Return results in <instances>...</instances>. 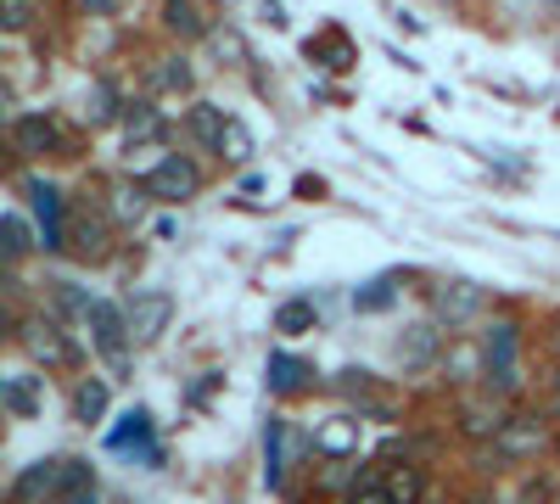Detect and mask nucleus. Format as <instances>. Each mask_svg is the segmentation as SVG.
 <instances>
[{
	"label": "nucleus",
	"instance_id": "obj_1",
	"mask_svg": "<svg viewBox=\"0 0 560 504\" xmlns=\"http://www.w3.org/2000/svg\"><path fill=\"white\" fill-rule=\"evenodd\" d=\"M522 348H527V331H522V319L516 314H493L488 326H482V353H488V376L482 387L504 403H516L527 392V364H522Z\"/></svg>",
	"mask_w": 560,
	"mask_h": 504
},
{
	"label": "nucleus",
	"instance_id": "obj_2",
	"mask_svg": "<svg viewBox=\"0 0 560 504\" xmlns=\"http://www.w3.org/2000/svg\"><path fill=\"white\" fill-rule=\"evenodd\" d=\"M96 488V471H90V460H73V454H51V460H34L12 477L7 488V504H57L68 493H84Z\"/></svg>",
	"mask_w": 560,
	"mask_h": 504
},
{
	"label": "nucleus",
	"instance_id": "obj_3",
	"mask_svg": "<svg viewBox=\"0 0 560 504\" xmlns=\"http://www.w3.org/2000/svg\"><path fill=\"white\" fill-rule=\"evenodd\" d=\"M12 337V348L34 364V371H45V376H57V371H79V342L68 337V326L45 308V314H28V319H18V326L7 331Z\"/></svg>",
	"mask_w": 560,
	"mask_h": 504
},
{
	"label": "nucleus",
	"instance_id": "obj_4",
	"mask_svg": "<svg viewBox=\"0 0 560 504\" xmlns=\"http://www.w3.org/2000/svg\"><path fill=\"white\" fill-rule=\"evenodd\" d=\"M113 236H118V219L102 208V202H79L73 213H68V242H62V253L73 258V263H107L113 258Z\"/></svg>",
	"mask_w": 560,
	"mask_h": 504
},
{
	"label": "nucleus",
	"instance_id": "obj_5",
	"mask_svg": "<svg viewBox=\"0 0 560 504\" xmlns=\"http://www.w3.org/2000/svg\"><path fill=\"white\" fill-rule=\"evenodd\" d=\"M84 326H90V348H96V359H107V371H113V376H124V371H129V353H135V331H129L124 303L90 297Z\"/></svg>",
	"mask_w": 560,
	"mask_h": 504
},
{
	"label": "nucleus",
	"instance_id": "obj_6",
	"mask_svg": "<svg viewBox=\"0 0 560 504\" xmlns=\"http://www.w3.org/2000/svg\"><path fill=\"white\" fill-rule=\"evenodd\" d=\"M427 314H438L443 331L459 337L465 326H477V319L488 314V292L477 281H465V274H443L438 286H427Z\"/></svg>",
	"mask_w": 560,
	"mask_h": 504
},
{
	"label": "nucleus",
	"instance_id": "obj_7",
	"mask_svg": "<svg viewBox=\"0 0 560 504\" xmlns=\"http://www.w3.org/2000/svg\"><path fill=\"white\" fill-rule=\"evenodd\" d=\"M549 415H538V409H522V403H510L504 409V426H499V437H493V454L504 466H527V460H538V454L549 448Z\"/></svg>",
	"mask_w": 560,
	"mask_h": 504
},
{
	"label": "nucleus",
	"instance_id": "obj_8",
	"mask_svg": "<svg viewBox=\"0 0 560 504\" xmlns=\"http://www.w3.org/2000/svg\"><path fill=\"white\" fill-rule=\"evenodd\" d=\"M443 348H448V331H443V319H438V314L409 319V326L398 331V342H393L398 371H404V376H427V371H438Z\"/></svg>",
	"mask_w": 560,
	"mask_h": 504
},
{
	"label": "nucleus",
	"instance_id": "obj_9",
	"mask_svg": "<svg viewBox=\"0 0 560 504\" xmlns=\"http://www.w3.org/2000/svg\"><path fill=\"white\" fill-rule=\"evenodd\" d=\"M140 186H147L152 202H163V208H185V202H197V197H202L208 179H202V168L185 157V152H168L152 174H140Z\"/></svg>",
	"mask_w": 560,
	"mask_h": 504
},
{
	"label": "nucleus",
	"instance_id": "obj_10",
	"mask_svg": "<svg viewBox=\"0 0 560 504\" xmlns=\"http://www.w3.org/2000/svg\"><path fill=\"white\" fill-rule=\"evenodd\" d=\"M7 141H12V157L18 163H39V157H62L68 146V134L51 113H18L7 124Z\"/></svg>",
	"mask_w": 560,
	"mask_h": 504
},
{
	"label": "nucleus",
	"instance_id": "obj_11",
	"mask_svg": "<svg viewBox=\"0 0 560 504\" xmlns=\"http://www.w3.org/2000/svg\"><path fill=\"white\" fill-rule=\"evenodd\" d=\"M337 392L359 409V421H387V426H393V421L404 415V398L387 392L370 371H342V376H337Z\"/></svg>",
	"mask_w": 560,
	"mask_h": 504
},
{
	"label": "nucleus",
	"instance_id": "obj_12",
	"mask_svg": "<svg viewBox=\"0 0 560 504\" xmlns=\"http://www.w3.org/2000/svg\"><path fill=\"white\" fill-rule=\"evenodd\" d=\"M124 314H129L135 348H158L163 331L174 326V297H168L163 286H147V292H135V297L124 303Z\"/></svg>",
	"mask_w": 560,
	"mask_h": 504
},
{
	"label": "nucleus",
	"instance_id": "obj_13",
	"mask_svg": "<svg viewBox=\"0 0 560 504\" xmlns=\"http://www.w3.org/2000/svg\"><path fill=\"white\" fill-rule=\"evenodd\" d=\"M438 376H443V387H454V392H465V387H482V376H488V353H482V337H448V348H443V359H438Z\"/></svg>",
	"mask_w": 560,
	"mask_h": 504
},
{
	"label": "nucleus",
	"instance_id": "obj_14",
	"mask_svg": "<svg viewBox=\"0 0 560 504\" xmlns=\"http://www.w3.org/2000/svg\"><path fill=\"white\" fill-rule=\"evenodd\" d=\"M504 409H510V403L493 398L488 387H465V392H459V415H454V421H459V437H465V443H493L499 426H504Z\"/></svg>",
	"mask_w": 560,
	"mask_h": 504
},
{
	"label": "nucleus",
	"instance_id": "obj_15",
	"mask_svg": "<svg viewBox=\"0 0 560 504\" xmlns=\"http://www.w3.org/2000/svg\"><path fill=\"white\" fill-rule=\"evenodd\" d=\"M23 191H28V202H34V219H39V247L45 253H62V242H68V202H62V191L51 186V179H23Z\"/></svg>",
	"mask_w": 560,
	"mask_h": 504
},
{
	"label": "nucleus",
	"instance_id": "obj_16",
	"mask_svg": "<svg viewBox=\"0 0 560 504\" xmlns=\"http://www.w3.org/2000/svg\"><path fill=\"white\" fill-rule=\"evenodd\" d=\"M264 387H269V398H308V392L319 387V371H314L303 353L275 348L269 364H264Z\"/></svg>",
	"mask_w": 560,
	"mask_h": 504
},
{
	"label": "nucleus",
	"instance_id": "obj_17",
	"mask_svg": "<svg viewBox=\"0 0 560 504\" xmlns=\"http://www.w3.org/2000/svg\"><path fill=\"white\" fill-rule=\"evenodd\" d=\"M224 124H230V113L219 102H191V107H185V141H191L197 152H219Z\"/></svg>",
	"mask_w": 560,
	"mask_h": 504
},
{
	"label": "nucleus",
	"instance_id": "obj_18",
	"mask_svg": "<svg viewBox=\"0 0 560 504\" xmlns=\"http://www.w3.org/2000/svg\"><path fill=\"white\" fill-rule=\"evenodd\" d=\"M163 34L174 39V45H197V39H208V17H202V7H197V0H163Z\"/></svg>",
	"mask_w": 560,
	"mask_h": 504
},
{
	"label": "nucleus",
	"instance_id": "obj_19",
	"mask_svg": "<svg viewBox=\"0 0 560 504\" xmlns=\"http://www.w3.org/2000/svg\"><path fill=\"white\" fill-rule=\"evenodd\" d=\"M191 84H197V68L185 62V51H168V57H152L147 62V90H152V96H163V90L191 96Z\"/></svg>",
	"mask_w": 560,
	"mask_h": 504
},
{
	"label": "nucleus",
	"instance_id": "obj_20",
	"mask_svg": "<svg viewBox=\"0 0 560 504\" xmlns=\"http://www.w3.org/2000/svg\"><path fill=\"white\" fill-rule=\"evenodd\" d=\"M39 382L45 376H28V371L0 376V409H7L12 421H34L39 415Z\"/></svg>",
	"mask_w": 560,
	"mask_h": 504
},
{
	"label": "nucleus",
	"instance_id": "obj_21",
	"mask_svg": "<svg viewBox=\"0 0 560 504\" xmlns=\"http://www.w3.org/2000/svg\"><path fill=\"white\" fill-rule=\"evenodd\" d=\"M163 134H168V118L152 102H124V141H129V152L135 146H158Z\"/></svg>",
	"mask_w": 560,
	"mask_h": 504
},
{
	"label": "nucleus",
	"instance_id": "obj_22",
	"mask_svg": "<svg viewBox=\"0 0 560 504\" xmlns=\"http://www.w3.org/2000/svg\"><path fill=\"white\" fill-rule=\"evenodd\" d=\"M303 51H308V62H319V68H331V73H348L353 62H359V51H353V39L342 34V28H319L308 45H303Z\"/></svg>",
	"mask_w": 560,
	"mask_h": 504
},
{
	"label": "nucleus",
	"instance_id": "obj_23",
	"mask_svg": "<svg viewBox=\"0 0 560 504\" xmlns=\"http://www.w3.org/2000/svg\"><path fill=\"white\" fill-rule=\"evenodd\" d=\"M107 448H140V454H147V466H163V448L152 443V415H147V409H129L124 426L107 437Z\"/></svg>",
	"mask_w": 560,
	"mask_h": 504
},
{
	"label": "nucleus",
	"instance_id": "obj_24",
	"mask_svg": "<svg viewBox=\"0 0 560 504\" xmlns=\"http://www.w3.org/2000/svg\"><path fill=\"white\" fill-rule=\"evenodd\" d=\"M269 326H275V337H308V331L319 326V303H314V297H287V303H275Z\"/></svg>",
	"mask_w": 560,
	"mask_h": 504
},
{
	"label": "nucleus",
	"instance_id": "obj_25",
	"mask_svg": "<svg viewBox=\"0 0 560 504\" xmlns=\"http://www.w3.org/2000/svg\"><path fill=\"white\" fill-rule=\"evenodd\" d=\"M107 403H113V387L102 376H79L73 382V421L79 426H96L107 415Z\"/></svg>",
	"mask_w": 560,
	"mask_h": 504
},
{
	"label": "nucleus",
	"instance_id": "obj_26",
	"mask_svg": "<svg viewBox=\"0 0 560 504\" xmlns=\"http://www.w3.org/2000/svg\"><path fill=\"white\" fill-rule=\"evenodd\" d=\"M34 247H39V242H34V231H28V219L12 208L7 219H0V253H7V269H18Z\"/></svg>",
	"mask_w": 560,
	"mask_h": 504
},
{
	"label": "nucleus",
	"instance_id": "obj_27",
	"mask_svg": "<svg viewBox=\"0 0 560 504\" xmlns=\"http://www.w3.org/2000/svg\"><path fill=\"white\" fill-rule=\"evenodd\" d=\"M382 482H387L393 504H420V499H427V471H420V466H409V460H404V466H393Z\"/></svg>",
	"mask_w": 560,
	"mask_h": 504
},
{
	"label": "nucleus",
	"instance_id": "obj_28",
	"mask_svg": "<svg viewBox=\"0 0 560 504\" xmlns=\"http://www.w3.org/2000/svg\"><path fill=\"white\" fill-rule=\"evenodd\" d=\"M253 152H258V141H253V129H247V124H242L236 113H230V124H224V141H219V157L242 168V163H253Z\"/></svg>",
	"mask_w": 560,
	"mask_h": 504
},
{
	"label": "nucleus",
	"instance_id": "obj_29",
	"mask_svg": "<svg viewBox=\"0 0 560 504\" xmlns=\"http://www.w3.org/2000/svg\"><path fill=\"white\" fill-rule=\"evenodd\" d=\"M118 96H113V79H96L90 84V96H84V118H90V129H102V124H113V118H124V107H113Z\"/></svg>",
	"mask_w": 560,
	"mask_h": 504
},
{
	"label": "nucleus",
	"instance_id": "obj_30",
	"mask_svg": "<svg viewBox=\"0 0 560 504\" xmlns=\"http://www.w3.org/2000/svg\"><path fill=\"white\" fill-rule=\"evenodd\" d=\"M208 45L219 51V68H247L253 57H247V39L236 34V28H208Z\"/></svg>",
	"mask_w": 560,
	"mask_h": 504
},
{
	"label": "nucleus",
	"instance_id": "obj_31",
	"mask_svg": "<svg viewBox=\"0 0 560 504\" xmlns=\"http://www.w3.org/2000/svg\"><path fill=\"white\" fill-rule=\"evenodd\" d=\"M0 28H7V34H28L34 28V0H0Z\"/></svg>",
	"mask_w": 560,
	"mask_h": 504
},
{
	"label": "nucleus",
	"instance_id": "obj_32",
	"mask_svg": "<svg viewBox=\"0 0 560 504\" xmlns=\"http://www.w3.org/2000/svg\"><path fill=\"white\" fill-rule=\"evenodd\" d=\"M342 504H393V493H387L382 477H364V482H353V488L342 493Z\"/></svg>",
	"mask_w": 560,
	"mask_h": 504
},
{
	"label": "nucleus",
	"instance_id": "obj_33",
	"mask_svg": "<svg viewBox=\"0 0 560 504\" xmlns=\"http://www.w3.org/2000/svg\"><path fill=\"white\" fill-rule=\"evenodd\" d=\"M393 303V281H370L364 292H353V308L359 314H376V308H387Z\"/></svg>",
	"mask_w": 560,
	"mask_h": 504
},
{
	"label": "nucleus",
	"instance_id": "obj_34",
	"mask_svg": "<svg viewBox=\"0 0 560 504\" xmlns=\"http://www.w3.org/2000/svg\"><path fill=\"white\" fill-rule=\"evenodd\" d=\"M510 504H549V488H544V482H527V488H522L516 499H510Z\"/></svg>",
	"mask_w": 560,
	"mask_h": 504
},
{
	"label": "nucleus",
	"instance_id": "obj_35",
	"mask_svg": "<svg viewBox=\"0 0 560 504\" xmlns=\"http://www.w3.org/2000/svg\"><path fill=\"white\" fill-rule=\"evenodd\" d=\"M544 348H549V353L560 359V314H555V319H549V326H544Z\"/></svg>",
	"mask_w": 560,
	"mask_h": 504
},
{
	"label": "nucleus",
	"instance_id": "obj_36",
	"mask_svg": "<svg viewBox=\"0 0 560 504\" xmlns=\"http://www.w3.org/2000/svg\"><path fill=\"white\" fill-rule=\"evenodd\" d=\"M57 504H102V493H96V488H84V493H68V499H57Z\"/></svg>",
	"mask_w": 560,
	"mask_h": 504
},
{
	"label": "nucleus",
	"instance_id": "obj_37",
	"mask_svg": "<svg viewBox=\"0 0 560 504\" xmlns=\"http://www.w3.org/2000/svg\"><path fill=\"white\" fill-rule=\"evenodd\" d=\"M465 504H510V499H504V493H471Z\"/></svg>",
	"mask_w": 560,
	"mask_h": 504
},
{
	"label": "nucleus",
	"instance_id": "obj_38",
	"mask_svg": "<svg viewBox=\"0 0 560 504\" xmlns=\"http://www.w3.org/2000/svg\"><path fill=\"white\" fill-rule=\"evenodd\" d=\"M549 421H555V432H560V392H549Z\"/></svg>",
	"mask_w": 560,
	"mask_h": 504
},
{
	"label": "nucleus",
	"instance_id": "obj_39",
	"mask_svg": "<svg viewBox=\"0 0 560 504\" xmlns=\"http://www.w3.org/2000/svg\"><path fill=\"white\" fill-rule=\"evenodd\" d=\"M549 392H560V371H555V376H549Z\"/></svg>",
	"mask_w": 560,
	"mask_h": 504
}]
</instances>
